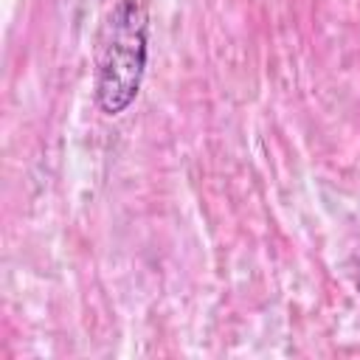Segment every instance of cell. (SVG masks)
Listing matches in <instances>:
<instances>
[{
  "instance_id": "6da1fadb",
  "label": "cell",
  "mask_w": 360,
  "mask_h": 360,
  "mask_svg": "<svg viewBox=\"0 0 360 360\" xmlns=\"http://www.w3.org/2000/svg\"><path fill=\"white\" fill-rule=\"evenodd\" d=\"M146 70V11L135 0H118L110 11L96 56V104L107 115L124 112Z\"/></svg>"
}]
</instances>
